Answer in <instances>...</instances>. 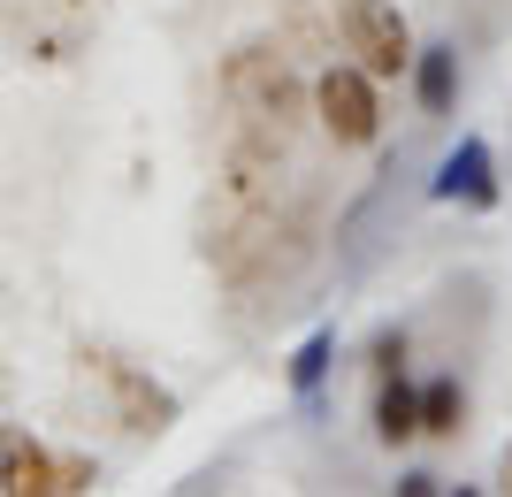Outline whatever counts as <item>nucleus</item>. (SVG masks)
Wrapping results in <instances>:
<instances>
[{
	"label": "nucleus",
	"mask_w": 512,
	"mask_h": 497,
	"mask_svg": "<svg viewBox=\"0 0 512 497\" xmlns=\"http://www.w3.org/2000/svg\"><path fill=\"white\" fill-rule=\"evenodd\" d=\"M337 31H344V54L367 69V77H383V85H398V77H413V23L398 0H337Z\"/></svg>",
	"instance_id": "nucleus-1"
},
{
	"label": "nucleus",
	"mask_w": 512,
	"mask_h": 497,
	"mask_svg": "<svg viewBox=\"0 0 512 497\" xmlns=\"http://www.w3.org/2000/svg\"><path fill=\"white\" fill-rule=\"evenodd\" d=\"M428 192L444 199V207H474V215H482V207H497V199H505V184H497V153H490V138H459V146L444 153V169H436V184H428Z\"/></svg>",
	"instance_id": "nucleus-3"
},
{
	"label": "nucleus",
	"mask_w": 512,
	"mask_h": 497,
	"mask_svg": "<svg viewBox=\"0 0 512 497\" xmlns=\"http://www.w3.org/2000/svg\"><path fill=\"white\" fill-rule=\"evenodd\" d=\"M115 390H123V413H130V429H161L169 421V398L146 383V375H130V368H115Z\"/></svg>",
	"instance_id": "nucleus-9"
},
{
	"label": "nucleus",
	"mask_w": 512,
	"mask_h": 497,
	"mask_svg": "<svg viewBox=\"0 0 512 497\" xmlns=\"http://www.w3.org/2000/svg\"><path fill=\"white\" fill-rule=\"evenodd\" d=\"M230 92H237L253 115H268V123H291V108H299V100H291V77H283V62H268L260 46L230 62Z\"/></svg>",
	"instance_id": "nucleus-5"
},
{
	"label": "nucleus",
	"mask_w": 512,
	"mask_h": 497,
	"mask_svg": "<svg viewBox=\"0 0 512 497\" xmlns=\"http://www.w3.org/2000/svg\"><path fill=\"white\" fill-rule=\"evenodd\" d=\"M367 368H375V375H398V368H406V329H383V337L367 345Z\"/></svg>",
	"instance_id": "nucleus-11"
},
{
	"label": "nucleus",
	"mask_w": 512,
	"mask_h": 497,
	"mask_svg": "<svg viewBox=\"0 0 512 497\" xmlns=\"http://www.w3.org/2000/svg\"><path fill=\"white\" fill-rule=\"evenodd\" d=\"M459 429H467V390H459V375H436V383H421V436L451 444Z\"/></svg>",
	"instance_id": "nucleus-8"
},
{
	"label": "nucleus",
	"mask_w": 512,
	"mask_h": 497,
	"mask_svg": "<svg viewBox=\"0 0 512 497\" xmlns=\"http://www.w3.org/2000/svg\"><path fill=\"white\" fill-rule=\"evenodd\" d=\"M398 490H406V497H436V490H444V475H428V467H413V475L398 482Z\"/></svg>",
	"instance_id": "nucleus-12"
},
{
	"label": "nucleus",
	"mask_w": 512,
	"mask_h": 497,
	"mask_svg": "<svg viewBox=\"0 0 512 497\" xmlns=\"http://www.w3.org/2000/svg\"><path fill=\"white\" fill-rule=\"evenodd\" d=\"M314 115H321V130L337 138V146H375L383 138V77H367L352 54L344 62H329L314 77Z\"/></svg>",
	"instance_id": "nucleus-2"
},
{
	"label": "nucleus",
	"mask_w": 512,
	"mask_h": 497,
	"mask_svg": "<svg viewBox=\"0 0 512 497\" xmlns=\"http://www.w3.org/2000/svg\"><path fill=\"white\" fill-rule=\"evenodd\" d=\"M505 490H512V452H505Z\"/></svg>",
	"instance_id": "nucleus-13"
},
{
	"label": "nucleus",
	"mask_w": 512,
	"mask_h": 497,
	"mask_svg": "<svg viewBox=\"0 0 512 497\" xmlns=\"http://www.w3.org/2000/svg\"><path fill=\"white\" fill-rule=\"evenodd\" d=\"M329 360H337V329H314V337L299 345V360H291V390H299V398H314L321 375H329Z\"/></svg>",
	"instance_id": "nucleus-10"
},
{
	"label": "nucleus",
	"mask_w": 512,
	"mask_h": 497,
	"mask_svg": "<svg viewBox=\"0 0 512 497\" xmlns=\"http://www.w3.org/2000/svg\"><path fill=\"white\" fill-rule=\"evenodd\" d=\"M0 490L8 497H62V459L31 444V429H0Z\"/></svg>",
	"instance_id": "nucleus-4"
},
{
	"label": "nucleus",
	"mask_w": 512,
	"mask_h": 497,
	"mask_svg": "<svg viewBox=\"0 0 512 497\" xmlns=\"http://www.w3.org/2000/svg\"><path fill=\"white\" fill-rule=\"evenodd\" d=\"M413 436H421V390L406 383V368L383 375V390H375V444L383 452H406Z\"/></svg>",
	"instance_id": "nucleus-7"
},
{
	"label": "nucleus",
	"mask_w": 512,
	"mask_h": 497,
	"mask_svg": "<svg viewBox=\"0 0 512 497\" xmlns=\"http://www.w3.org/2000/svg\"><path fill=\"white\" fill-rule=\"evenodd\" d=\"M413 100H421V115H436V123L459 108V46L436 39V46L413 54Z\"/></svg>",
	"instance_id": "nucleus-6"
}]
</instances>
